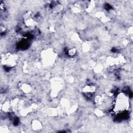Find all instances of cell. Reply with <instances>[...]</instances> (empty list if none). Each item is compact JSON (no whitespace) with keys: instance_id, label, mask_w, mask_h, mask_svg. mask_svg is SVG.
I'll use <instances>...</instances> for the list:
<instances>
[{"instance_id":"cell-1","label":"cell","mask_w":133,"mask_h":133,"mask_svg":"<svg viewBox=\"0 0 133 133\" xmlns=\"http://www.w3.org/2000/svg\"><path fill=\"white\" fill-rule=\"evenodd\" d=\"M129 107V101L127 97L123 93L120 94L117 98L115 109L117 111H123Z\"/></svg>"},{"instance_id":"cell-2","label":"cell","mask_w":133,"mask_h":133,"mask_svg":"<svg viewBox=\"0 0 133 133\" xmlns=\"http://www.w3.org/2000/svg\"><path fill=\"white\" fill-rule=\"evenodd\" d=\"M52 52L48 50L45 52V53L43 54V60L45 61V62L46 61H47V63H51L52 60H54L53 58H55V55L54 54H52Z\"/></svg>"},{"instance_id":"cell-3","label":"cell","mask_w":133,"mask_h":133,"mask_svg":"<svg viewBox=\"0 0 133 133\" xmlns=\"http://www.w3.org/2000/svg\"><path fill=\"white\" fill-rule=\"evenodd\" d=\"M83 91L87 94H92L96 91V87L92 85H87L84 87Z\"/></svg>"},{"instance_id":"cell-4","label":"cell","mask_w":133,"mask_h":133,"mask_svg":"<svg viewBox=\"0 0 133 133\" xmlns=\"http://www.w3.org/2000/svg\"><path fill=\"white\" fill-rule=\"evenodd\" d=\"M32 127L33 129L35 130H39L42 129V125L41 123L38 120H34L32 123Z\"/></svg>"},{"instance_id":"cell-5","label":"cell","mask_w":133,"mask_h":133,"mask_svg":"<svg viewBox=\"0 0 133 133\" xmlns=\"http://www.w3.org/2000/svg\"><path fill=\"white\" fill-rule=\"evenodd\" d=\"M20 89L23 91L25 93H29L31 90V88L30 86V85L27 84H22L20 86Z\"/></svg>"},{"instance_id":"cell-6","label":"cell","mask_w":133,"mask_h":133,"mask_svg":"<svg viewBox=\"0 0 133 133\" xmlns=\"http://www.w3.org/2000/svg\"><path fill=\"white\" fill-rule=\"evenodd\" d=\"M72 10L73 13H79L81 12V8L80 5L75 4L72 6Z\"/></svg>"},{"instance_id":"cell-7","label":"cell","mask_w":133,"mask_h":133,"mask_svg":"<svg viewBox=\"0 0 133 133\" xmlns=\"http://www.w3.org/2000/svg\"><path fill=\"white\" fill-rule=\"evenodd\" d=\"M8 131H9L8 127L6 125H2L1 126V130H0V132H7Z\"/></svg>"},{"instance_id":"cell-8","label":"cell","mask_w":133,"mask_h":133,"mask_svg":"<svg viewBox=\"0 0 133 133\" xmlns=\"http://www.w3.org/2000/svg\"><path fill=\"white\" fill-rule=\"evenodd\" d=\"M76 50L75 49H71L68 51V54L70 56H73L76 53Z\"/></svg>"}]
</instances>
